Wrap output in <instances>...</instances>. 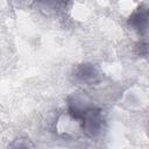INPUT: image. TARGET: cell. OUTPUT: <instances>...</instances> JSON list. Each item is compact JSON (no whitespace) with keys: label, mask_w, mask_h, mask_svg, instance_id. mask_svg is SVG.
Returning a JSON list of instances; mask_svg holds the SVG:
<instances>
[{"label":"cell","mask_w":149,"mask_h":149,"mask_svg":"<svg viewBox=\"0 0 149 149\" xmlns=\"http://www.w3.org/2000/svg\"><path fill=\"white\" fill-rule=\"evenodd\" d=\"M73 76H74V79L77 81L90 84V83H93L98 79L99 72L91 64H81V65L76 68V70L73 72Z\"/></svg>","instance_id":"1"},{"label":"cell","mask_w":149,"mask_h":149,"mask_svg":"<svg viewBox=\"0 0 149 149\" xmlns=\"http://www.w3.org/2000/svg\"><path fill=\"white\" fill-rule=\"evenodd\" d=\"M147 23H148V10L146 7H139L137 10L129 17V24L133 27V29H136L140 33L147 29Z\"/></svg>","instance_id":"2"},{"label":"cell","mask_w":149,"mask_h":149,"mask_svg":"<svg viewBox=\"0 0 149 149\" xmlns=\"http://www.w3.org/2000/svg\"><path fill=\"white\" fill-rule=\"evenodd\" d=\"M43 1H47L48 3L54 6H65L66 2H69V0H43Z\"/></svg>","instance_id":"3"}]
</instances>
